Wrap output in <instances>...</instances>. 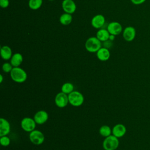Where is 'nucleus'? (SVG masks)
<instances>
[{"label": "nucleus", "mask_w": 150, "mask_h": 150, "mask_svg": "<svg viewBox=\"0 0 150 150\" xmlns=\"http://www.w3.org/2000/svg\"><path fill=\"white\" fill-rule=\"evenodd\" d=\"M3 80H4V77L2 74H0V83H2L3 82Z\"/></svg>", "instance_id": "cd10ccee"}, {"label": "nucleus", "mask_w": 150, "mask_h": 150, "mask_svg": "<svg viewBox=\"0 0 150 150\" xmlns=\"http://www.w3.org/2000/svg\"><path fill=\"white\" fill-rule=\"evenodd\" d=\"M105 22V17L101 14L96 15L93 17L91 21V24L92 26L97 29L102 28L104 25Z\"/></svg>", "instance_id": "f8f14e48"}, {"label": "nucleus", "mask_w": 150, "mask_h": 150, "mask_svg": "<svg viewBox=\"0 0 150 150\" xmlns=\"http://www.w3.org/2000/svg\"><path fill=\"white\" fill-rule=\"evenodd\" d=\"M115 36H114V35H110V38H109V40H111V41L114 40V39H115Z\"/></svg>", "instance_id": "bb28decb"}, {"label": "nucleus", "mask_w": 150, "mask_h": 150, "mask_svg": "<svg viewBox=\"0 0 150 150\" xmlns=\"http://www.w3.org/2000/svg\"><path fill=\"white\" fill-rule=\"evenodd\" d=\"M122 33L124 39L128 42L132 41L136 36V30L133 26H131L125 28Z\"/></svg>", "instance_id": "1a4fd4ad"}, {"label": "nucleus", "mask_w": 150, "mask_h": 150, "mask_svg": "<svg viewBox=\"0 0 150 150\" xmlns=\"http://www.w3.org/2000/svg\"><path fill=\"white\" fill-rule=\"evenodd\" d=\"M43 4V0H29L28 6L32 10L39 9Z\"/></svg>", "instance_id": "4be33fe9"}, {"label": "nucleus", "mask_w": 150, "mask_h": 150, "mask_svg": "<svg viewBox=\"0 0 150 150\" xmlns=\"http://www.w3.org/2000/svg\"><path fill=\"white\" fill-rule=\"evenodd\" d=\"M1 56L5 60H10L12 56V51L11 48L7 45H4L1 47Z\"/></svg>", "instance_id": "dca6fc26"}, {"label": "nucleus", "mask_w": 150, "mask_h": 150, "mask_svg": "<svg viewBox=\"0 0 150 150\" xmlns=\"http://www.w3.org/2000/svg\"><path fill=\"white\" fill-rule=\"evenodd\" d=\"M127 132V128L124 124H115L112 128V134L118 138H121L125 135Z\"/></svg>", "instance_id": "ddd939ff"}, {"label": "nucleus", "mask_w": 150, "mask_h": 150, "mask_svg": "<svg viewBox=\"0 0 150 150\" xmlns=\"http://www.w3.org/2000/svg\"><path fill=\"white\" fill-rule=\"evenodd\" d=\"M36 124L35 120L30 117H25L21 121L22 129L27 132H30L35 130Z\"/></svg>", "instance_id": "423d86ee"}, {"label": "nucleus", "mask_w": 150, "mask_h": 150, "mask_svg": "<svg viewBox=\"0 0 150 150\" xmlns=\"http://www.w3.org/2000/svg\"><path fill=\"white\" fill-rule=\"evenodd\" d=\"M74 91V86L70 82L64 83L61 87V91L66 94H69Z\"/></svg>", "instance_id": "412c9836"}, {"label": "nucleus", "mask_w": 150, "mask_h": 150, "mask_svg": "<svg viewBox=\"0 0 150 150\" xmlns=\"http://www.w3.org/2000/svg\"><path fill=\"white\" fill-rule=\"evenodd\" d=\"M119 144L118 138L112 134L104 138L103 142V148L104 150H115L118 148Z\"/></svg>", "instance_id": "7ed1b4c3"}, {"label": "nucleus", "mask_w": 150, "mask_h": 150, "mask_svg": "<svg viewBox=\"0 0 150 150\" xmlns=\"http://www.w3.org/2000/svg\"><path fill=\"white\" fill-rule=\"evenodd\" d=\"M96 56L97 59L102 62L108 60L110 57V52L108 48L101 47L97 52Z\"/></svg>", "instance_id": "2eb2a0df"}, {"label": "nucleus", "mask_w": 150, "mask_h": 150, "mask_svg": "<svg viewBox=\"0 0 150 150\" xmlns=\"http://www.w3.org/2000/svg\"><path fill=\"white\" fill-rule=\"evenodd\" d=\"M11 143V139L8 135L2 136L0 138V144L3 146H8Z\"/></svg>", "instance_id": "5701e85b"}, {"label": "nucleus", "mask_w": 150, "mask_h": 150, "mask_svg": "<svg viewBox=\"0 0 150 150\" xmlns=\"http://www.w3.org/2000/svg\"><path fill=\"white\" fill-rule=\"evenodd\" d=\"M12 80L17 83H24L28 77V75L25 70L20 67H13L10 73Z\"/></svg>", "instance_id": "f257e3e1"}, {"label": "nucleus", "mask_w": 150, "mask_h": 150, "mask_svg": "<svg viewBox=\"0 0 150 150\" xmlns=\"http://www.w3.org/2000/svg\"><path fill=\"white\" fill-rule=\"evenodd\" d=\"M68 97L69 104L73 107H80L84 101V97L83 95L79 91L74 90L73 92L68 94Z\"/></svg>", "instance_id": "20e7f679"}, {"label": "nucleus", "mask_w": 150, "mask_h": 150, "mask_svg": "<svg viewBox=\"0 0 150 150\" xmlns=\"http://www.w3.org/2000/svg\"><path fill=\"white\" fill-rule=\"evenodd\" d=\"M13 66L11 64V63H9V62H5L2 66V69L3 71L6 73H10L12 70L13 69Z\"/></svg>", "instance_id": "b1692460"}, {"label": "nucleus", "mask_w": 150, "mask_h": 150, "mask_svg": "<svg viewBox=\"0 0 150 150\" xmlns=\"http://www.w3.org/2000/svg\"><path fill=\"white\" fill-rule=\"evenodd\" d=\"M130 1L133 4L138 5H141V4H143L144 2H145L146 0H130Z\"/></svg>", "instance_id": "a878e982"}, {"label": "nucleus", "mask_w": 150, "mask_h": 150, "mask_svg": "<svg viewBox=\"0 0 150 150\" xmlns=\"http://www.w3.org/2000/svg\"><path fill=\"white\" fill-rule=\"evenodd\" d=\"M10 0H0V6L2 8H6L9 5Z\"/></svg>", "instance_id": "393cba45"}, {"label": "nucleus", "mask_w": 150, "mask_h": 150, "mask_svg": "<svg viewBox=\"0 0 150 150\" xmlns=\"http://www.w3.org/2000/svg\"><path fill=\"white\" fill-rule=\"evenodd\" d=\"M73 17L71 14L64 12L62 14L59 18V22L63 25H69L72 22Z\"/></svg>", "instance_id": "6ab92c4d"}, {"label": "nucleus", "mask_w": 150, "mask_h": 150, "mask_svg": "<svg viewBox=\"0 0 150 150\" xmlns=\"http://www.w3.org/2000/svg\"><path fill=\"white\" fill-rule=\"evenodd\" d=\"M48 1H54V0H48Z\"/></svg>", "instance_id": "c85d7f7f"}, {"label": "nucleus", "mask_w": 150, "mask_h": 150, "mask_svg": "<svg viewBox=\"0 0 150 150\" xmlns=\"http://www.w3.org/2000/svg\"><path fill=\"white\" fill-rule=\"evenodd\" d=\"M49 118L48 113L45 110H39L37 111L33 117L36 123L39 125H42L45 124Z\"/></svg>", "instance_id": "9d476101"}, {"label": "nucleus", "mask_w": 150, "mask_h": 150, "mask_svg": "<svg viewBox=\"0 0 150 150\" xmlns=\"http://www.w3.org/2000/svg\"><path fill=\"white\" fill-rule=\"evenodd\" d=\"M85 48L90 53H96L102 46L101 42L96 37L88 38L85 42Z\"/></svg>", "instance_id": "f03ea898"}, {"label": "nucleus", "mask_w": 150, "mask_h": 150, "mask_svg": "<svg viewBox=\"0 0 150 150\" xmlns=\"http://www.w3.org/2000/svg\"><path fill=\"white\" fill-rule=\"evenodd\" d=\"M99 134L103 137H107L112 135V129L108 125H103L99 129Z\"/></svg>", "instance_id": "aec40b11"}, {"label": "nucleus", "mask_w": 150, "mask_h": 150, "mask_svg": "<svg viewBox=\"0 0 150 150\" xmlns=\"http://www.w3.org/2000/svg\"><path fill=\"white\" fill-rule=\"evenodd\" d=\"M110 36V33L108 31L107 29H104V28H101L98 30L96 33V37L101 41L103 42H104L107 40H109Z\"/></svg>", "instance_id": "f3484780"}, {"label": "nucleus", "mask_w": 150, "mask_h": 150, "mask_svg": "<svg viewBox=\"0 0 150 150\" xmlns=\"http://www.w3.org/2000/svg\"><path fill=\"white\" fill-rule=\"evenodd\" d=\"M54 103L59 108H64L69 103L68 95L62 91L58 93L54 97Z\"/></svg>", "instance_id": "0eeeda50"}, {"label": "nucleus", "mask_w": 150, "mask_h": 150, "mask_svg": "<svg viewBox=\"0 0 150 150\" xmlns=\"http://www.w3.org/2000/svg\"><path fill=\"white\" fill-rule=\"evenodd\" d=\"M62 7L64 12L72 14L76 10V5L73 0H63Z\"/></svg>", "instance_id": "9b49d317"}, {"label": "nucleus", "mask_w": 150, "mask_h": 150, "mask_svg": "<svg viewBox=\"0 0 150 150\" xmlns=\"http://www.w3.org/2000/svg\"><path fill=\"white\" fill-rule=\"evenodd\" d=\"M23 60V57L22 54L19 53H14L10 59V63L13 66V67H19L22 63Z\"/></svg>", "instance_id": "a211bd4d"}, {"label": "nucleus", "mask_w": 150, "mask_h": 150, "mask_svg": "<svg viewBox=\"0 0 150 150\" xmlns=\"http://www.w3.org/2000/svg\"><path fill=\"white\" fill-rule=\"evenodd\" d=\"M11 131L9 122L4 118H0V137L8 135Z\"/></svg>", "instance_id": "4468645a"}, {"label": "nucleus", "mask_w": 150, "mask_h": 150, "mask_svg": "<svg viewBox=\"0 0 150 150\" xmlns=\"http://www.w3.org/2000/svg\"><path fill=\"white\" fill-rule=\"evenodd\" d=\"M29 138L30 141L36 145H40L45 141V135L43 133L37 129H35L29 132Z\"/></svg>", "instance_id": "39448f33"}, {"label": "nucleus", "mask_w": 150, "mask_h": 150, "mask_svg": "<svg viewBox=\"0 0 150 150\" xmlns=\"http://www.w3.org/2000/svg\"><path fill=\"white\" fill-rule=\"evenodd\" d=\"M107 29L108 30L110 35H112L114 36L120 35L122 32L123 30L121 24L116 21L110 22L107 26Z\"/></svg>", "instance_id": "6e6552de"}]
</instances>
